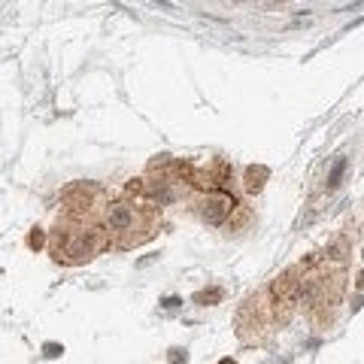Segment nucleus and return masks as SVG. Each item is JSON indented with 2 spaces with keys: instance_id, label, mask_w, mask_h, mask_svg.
Masks as SVG:
<instances>
[{
  "instance_id": "obj_5",
  "label": "nucleus",
  "mask_w": 364,
  "mask_h": 364,
  "mask_svg": "<svg viewBox=\"0 0 364 364\" xmlns=\"http://www.w3.org/2000/svg\"><path fill=\"white\" fill-rule=\"evenodd\" d=\"M222 298V291H203V294H198V304H203V301H219Z\"/></svg>"
},
{
  "instance_id": "obj_3",
  "label": "nucleus",
  "mask_w": 364,
  "mask_h": 364,
  "mask_svg": "<svg viewBox=\"0 0 364 364\" xmlns=\"http://www.w3.org/2000/svg\"><path fill=\"white\" fill-rule=\"evenodd\" d=\"M264 179H267V167H249L246 170V188L249 191H258L264 186Z\"/></svg>"
},
{
  "instance_id": "obj_7",
  "label": "nucleus",
  "mask_w": 364,
  "mask_h": 364,
  "mask_svg": "<svg viewBox=\"0 0 364 364\" xmlns=\"http://www.w3.org/2000/svg\"><path fill=\"white\" fill-rule=\"evenodd\" d=\"M219 364H234V361H231V358H222V361H219Z\"/></svg>"
},
{
  "instance_id": "obj_2",
  "label": "nucleus",
  "mask_w": 364,
  "mask_h": 364,
  "mask_svg": "<svg viewBox=\"0 0 364 364\" xmlns=\"http://www.w3.org/2000/svg\"><path fill=\"white\" fill-rule=\"evenodd\" d=\"M234 210V198H228V195H210L207 200H203V222L207 225H222L228 219V213Z\"/></svg>"
},
{
  "instance_id": "obj_1",
  "label": "nucleus",
  "mask_w": 364,
  "mask_h": 364,
  "mask_svg": "<svg viewBox=\"0 0 364 364\" xmlns=\"http://www.w3.org/2000/svg\"><path fill=\"white\" fill-rule=\"evenodd\" d=\"M134 222H136V207H131V203H109L107 207V225L109 231L116 234H128L134 231Z\"/></svg>"
},
{
  "instance_id": "obj_6",
  "label": "nucleus",
  "mask_w": 364,
  "mask_h": 364,
  "mask_svg": "<svg viewBox=\"0 0 364 364\" xmlns=\"http://www.w3.org/2000/svg\"><path fill=\"white\" fill-rule=\"evenodd\" d=\"M40 243H43V234L33 231V234H31V246H40Z\"/></svg>"
},
{
  "instance_id": "obj_4",
  "label": "nucleus",
  "mask_w": 364,
  "mask_h": 364,
  "mask_svg": "<svg viewBox=\"0 0 364 364\" xmlns=\"http://www.w3.org/2000/svg\"><path fill=\"white\" fill-rule=\"evenodd\" d=\"M188 355H186V349H170V364H186Z\"/></svg>"
}]
</instances>
